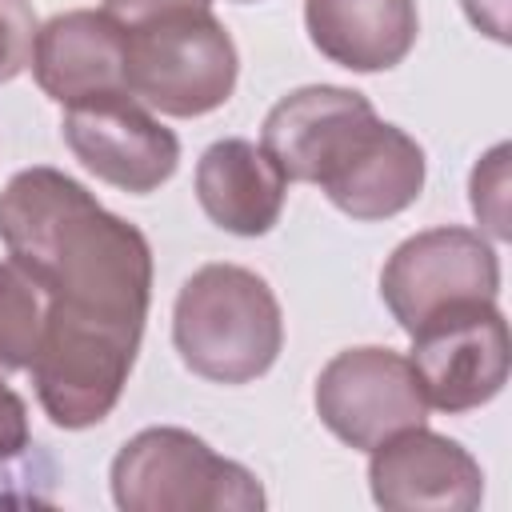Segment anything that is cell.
I'll return each instance as SVG.
<instances>
[{
    "instance_id": "cell-1",
    "label": "cell",
    "mask_w": 512,
    "mask_h": 512,
    "mask_svg": "<svg viewBox=\"0 0 512 512\" xmlns=\"http://www.w3.org/2000/svg\"><path fill=\"white\" fill-rule=\"evenodd\" d=\"M0 244L48 292V316L144 336L152 248L60 168H20L0 192Z\"/></svg>"
},
{
    "instance_id": "cell-2",
    "label": "cell",
    "mask_w": 512,
    "mask_h": 512,
    "mask_svg": "<svg viewBox=\"0 0 512 512\" xmlns=\"http://www.w3.org/2000/svg\"><path fill=\"white\" fill-rule=\"evenodd\" d=\"M172 344L188 372L212 384H248L284 348L280 300L244 264H204L176 292Z\"/></svg>"
},
{
    "instance_id": "cell-3",
    "label": "cell",
    "mask_w": 512,
    "mask_h": 512,
    "mask_svg": "<svg viewBox=\"0 0 512 512\" xmlns=\"http://www.w3.org/2000/svg\"><path fill=\"white\" fill-rule=\"evenodd\" d=\"M112 500L120 512H256L264 508L260 480L212 452L200 436L176 424L136 432L112 460Z\"/></svg>"
},
{
    "instance_id": "cell-4",
    "label": "cell",
    "mask_w": 512,
    "mask_h": 512,
    "mask_svg": "<svg viewBox=\"0 0 512 512\" xmlns=\"http://www.w3.org/2000/svg\"><path fill=\"white\" fill-rule=\"evenodd\" d=\"M128 92L160 116L192 120L228 104L240 56L212 8H184L124 32Z\"/></svg>"
},
{
    "instance_id": "cell-5",
    "label": "cell",
    "mask_w": 512,
    "mask_h": 512,
    "mask_svg": "<svg viewBox=\"0 0 512 512\" xmlns=\"http://www.w3.org/2000/svg\"><path fill=\"white\" fill-rule=\"evenodd\" d=\"M408 364L416 368L428 408H440L448 416L484 408L508 384V320L496 300L452 304L412 332Z\"/></svg>"
},
{
    "instance_id": "cell-6",
    "label": "cell",
    "mask_w": 512,
    "mask_h": 512,
    "mask_svg": "<svg viewBox=\"0 0 512 512\" xmlns=\"http://www.w3.org/2000/svg\"><path fill=\"white\" fill-rule=\"evenodd\" d=\"M380 296L392 320L412 336L428 316L500 296V256L484 232L440 224L392 248L380 272Z\"/></svg>"
},
{
    "instance_id": "cell-7",
    "label": "cell",
    "mask_w": 512,
    "mask_h": 512,
    "mask_svg": "<svg viewBox=\"0 0 512 512\" xmlns=\"http://www.w3.org/2000/svg\"><path fill=\"white\" fill-rule=\"evenodd\" d=\"M316 416L348 448L372 452L380 440L428 420V400L408 356L360 344L336 352L316 376Z\"/></svg>"
},
{
    "instance_id": "cell-8",
    "label": "cell",
    "mask_w": 512,
    "mask_h": 512,
    "mask_svg": "<svg viewBox=\"0 0 512 512\" xmlns=\"http://www.w3.org/2000/svg\"><path fill=\"white\" fill-rule=\"evenodd\" d=\"M60 136L68 152L104 184L148 196L180 168V140L132 92H104L64 108Z\"/></svg>"
},
{
    "instance_id": "cell-9",
    "label": "cell",
    "mask_w": 512,
    "mask_h": 512,
    "mask_svg": "<svg viewBox=\"0 0 512 512\" xmlns=\"http://www.w3.org/2000/svg\"><path fill=\"white\" fill-rule=\"evenodd\" d=\"M376 120L380 116L364 92L340 84H304L268 108L260 148L276 160L284 180L324 184Z\"/></svg>"
},
{
    "instance_id": "cell-10",
    "label": "cell",
    "mask_w": 512,
    "mask_h": 512,
    "mask_svg": "<svg viewBox=\"0 0 512 512\" xmlns=\"http://www.w3.org/2000/svg\"><path fill=\"white\" fill-rule=\"evenodd\" d=\"M368 488L396 512H472L484 500V472L460 440L416 424L368 452Z\"/></svg>"
},
{
    "instance_id": "cell-11",
    "label": "cell",
    "mask_w": 512,
    "mask_h": 512,
    "mask_svg": "<svg viewBox=\"0 0 512 512\" xmlns=\"http://www.w3.org/2000/svg\"><path fill=\"white\" fill-rule=\"evenodd\" d=\"M28 64L40 92L60 108L104 92H128L124 28L96 8H68L40 24Z\"/></svg>"
},
{
    "instance_id": "cell-12",
    "label": "cell",
    "mask_w": 512,
    "mask_h": 512,
    "mask_svg": "<svg viewBox=\"0 0 512 512\" xmlns=\"http://www.w3.org/2000/svg\"><path fill=\"white\" fill-rule=\"evenodd\" d=\"M196 200L216 228L232 236H264L280 224L288 180L260 144L224 136L196 160Z\"/></svg>"
},
{
    "instance_id": "cell-13",
    "label": "cell",
    "mask_w": 512,
    "mask_h": 512,
    "mask_svg": "<svg viewBox=\"0 0 512 512\" xmlns=\"http://www.w3.org/2000/svg\"><path fill=\"white\" fill-rule=\"evenodd\" d=\"M424 148L396 124L376 120L352 156L320 184V192L352 220H388L416 204L424 192Z\"/></svg>"
},
{
    "instance_id": "cell-14",
    "label": "cell",
    "mask_w": 512,
    "mask_h": 512,
    "mask_svg": "<svg viewBox=\"0 0 512 512\" xmlns=\"http://www.w3.org/2000/svg\"><path fill=\"white\" fill-rule=\"evenodd\" d=\"M312 48L348 72L396 68L420 32L416 0H304Z\"/></svg>"
},
{
    "instance_id": "cell-15",
    "label": "cell",
    "mask_w": 512,
    "mask_h": 512,
    "mask_svg": "<svg viewBox=\"0 0 512 512\" xmlns=\"http://www.w3.org/2000/svg\"><path fill=\"white\" fill-rule=\"evenodd\" d=\"M48 316L44 284L12 256L0 260V368L28 372Z\"/></svg>"
},
{
    "instance_id": "cell-16",
    "label": "cell",
    "mask_w": 512,
    "mask_h": 512,
    "mask_svg": "<svg viewBox=\"0 0 512 512\" xmlns=\"http://www.w3.org/2000/svg\"><path fill=\"white\" fill-rule=\"evenodd\" d=\"M472 212L492 240H508V144L488 148L468 180Z\"/></svg>"
},
{
    "instance_id": "cell-17",
    "label": "cell",
    "mask_w": 512,
    "mask_h": 512,
    "mask_svg": "<svg viewBox=\"0 0 512 512\" xmlns=\"http://www.w3.org/2000/svg\"><path fill=\"white\" fill-rule=\"evenodd\" d=\"M36 32L40 20L32 0H0V84L16 80L28 68Z\"/></svg>"
},
{
    "instance_id": "cell-18",
    "label": "cell",
    "mask_w": 512,
    "mask_h": 512,
    "mask_svg": "<svg viewBox=\"0 0 512 512\" xmlns=\"http://www.w3.org/2000/svg\"><path fill=\"white\" fill-rule=\"evenodd\" d=\"M28 444H32L28 404H24V396L4 380V368H0V460L20 456Z\"/></svg>"
},
{
    "instance_id": "cell-19",
    "label": "cell",
    "mask_w": 512,
    "mask_h": 512,
    "mask_svg": "<svg viewBox=\"0 0 512 512\" xmlns=\"http://www.w3.org/2000/svg\"><path fill=\"white\" fill-rule=\"evenodd\" d=\"M184 8H212V0H104L100 12L128 32V28H140L148 20H160V16L184 12Z\"/></svg>"
},
{
    "instance_id": "cell-20",
    "label": "cell",
    "mask_w": 512,
    "mask_h": 512,
    "mask_svg": "<svg viewBox=\"0 0 512 512\" xmlns=\"http://www.w3.org/2000/svg\"><path fill=\"white\" fill-rule=\"evenodd\" d=\"M460 4L476 32L492 36L496 44H508V0H460Z\"/></svg>"
},
{
    "instance_id": "cell-21",
    "label": "cell",
    "mask_w": 512,
    "mask_h": 512,
    "mask_svg": "<svg viewBox=\"0 0 512 512\" xmlns=\"http://www.w3.org/2000/svg\"><path fill=\"white\" fill-rule=\"evenodd\" d=\"M236 4H256V0H236Z\"/></svg>"
}]
</instances>
